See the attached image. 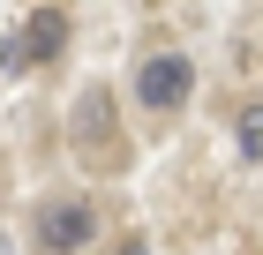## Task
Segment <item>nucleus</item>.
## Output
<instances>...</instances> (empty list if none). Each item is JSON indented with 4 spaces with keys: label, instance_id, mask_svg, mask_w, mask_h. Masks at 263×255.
<instances>
[{
    "label": "nucleus",
    "instance_id": "3",
    "mask_svg": "<svg viewBox=\"0 0 263 255\" xmlns=\"http://www.w3.org/2000/svg\"><path fill=\"white\" fill-rule=\"evenodd\" d=\"M68 45V15L61 8H30V23L15 30V45H8V75H15L23 60H53Z\"/></svg>",
    "mask_w": 263,
    "mask_h": 255
},
{
    "label": "nucleus",
    "instance_id": "2",
    "mask_svg": "<svg viewBox=\"0 0 263 255\" xmlns=\"http://www.w3.org/2000/svg\"><path fill=\"white\" fill-rule=\"evenodd\" d=\"M38 248H53V255H76V248H90V233H98V210L90 203H76V195H53V203H38Z\"/></svg>",
    "mask_w": 263,
    "mask_h": 255
},
{
    "label": "nucleus",
    "instance_id": "4",
    "mask_svg": "<svg viewBox=\"0 0 263 255\" xmlns=\"http://www.w3.org/2000/svg\"><path fill=\"white\" fill-rule=\"evenodd\" d=\"M76 143H83V158H90V143H113V120H105V90H90V98L76 105Z\"/></svg>",
    "mask_w": 263,
    "mask_h": 255
},
{
    "label": "nucleus",
    "instance_id": "1",
    "mask_svg": "<svg viewBox=\"0 0 263 255\" xmlns=\"http://www.w3.org/2000/svg\"><path fill=\"white\" fill-rule=\"evenodd\" d=\"M188 90H196V60H188V53H143V68H136L143 113H181Z\"/></svg>",
    "mask_w": 263,
    "mask_h": 255
},
{
    "label": "nucleus",
    "instance_id": "5",
    "mask_svg": "<svg viewBox=\"0 0 263 255\" xmlns=\"http://www.w3.org/2000/svg\"><path fill=\"white\" fill-rule=\"evenodd\" d=\"M233 135H241V158H256V165H263V98H256V105H241Z\"/></svg>",
    "mask_w": 263,
    "mask_h": 255
},
{
    "label": "nucleus",
    "instance_id": "6",
    "mask_svg": "<svg viewBox=\"0 0 263 255\" xmlns=\"http://www.w3.org/2000/svg\"><path fill=\"white\" fill-rule=\"evenodd\" d=\"M121 255H151V248H143V240H136V248H121Z\"/></svg>",
    "mask_w": 263,
    "mask_h": 255
}]
</instances>
